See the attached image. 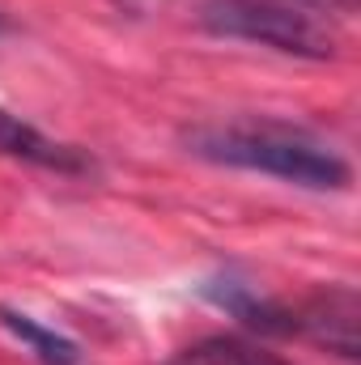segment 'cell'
<instances>
[{"mask_svg": "<svg viewBox=\"0 0 361 365\" xmlns=\"http://www.w3.org/2000/svg\"><path fill=\"white\" fill-rule=\"evenodd\" d=\"M187 153L315 191H336L349 182V162L336 149L285 123H204L187 132Z\"/></svg>", "mask_w": 361, "mask_h": 365, "instance_id": "1", "label": "cell"}, {"mask_svg": "<svg viewBox=\"0 0 361 365\" xmlns=\"http://www.w3.org/2000/svg\"><path fill=\"white\" fill-rule=\"evenodd\" d=\"M204 26L225 38H247L285 56L327 60L336 56V26L319 13H302L276 0H208Z\"/></svg>", "mask_w": 361, "mask_h": 365, "instance_id": "2", "label": "cell"}, {"mask_svg": "<svg viewBox=\"0 0 361 365\" xmlns=\"http://www.w3.org/2000/svg\"><path fill=\"white\" fill-rule=\"evenodd\" d=\"M289 323L293 331L310 336L319 349L345 357V361H357V323H361V302L353 284H327L319 293H310L298 310H289Z\"/></svg>", "mask_w": 361, "mask_h": 365, "instance_id": "3", "label": "cell"}, {"mask_svg": "<svg viewBox=\"0 0 361 365\" xmlns=\"http://www.w3.org/2000/svg\"><path fill=\"white\" fill-rule=\"evenodd\" d=\"M0 153H9L17 162H30V166H43V170H56V175H86V170H93V162L81 149L43 136L34 123L17 119L9 110H0Z\"/></svg>", "mask_w": 361, "mask_h": 365, "instance_id": "4", "label": "cell"}, {"mask_svg": "<svg viewBox=\"0 0 361 365\" xmlns=\"http://www.w3.org/2000/svg\"><path fill=\"white\" fill-rule=\"evenodd\" d=\"M171 365H289L280 353H272L264 344L247 340V336H208L187 344L183 353H175Z\"/></svg>", "mask_w": 361, "mask_h": 365, "instance_id": "5", "label": "cell"}, {"mask_svg": "<svg viewBox=\"0 0 361 365\" xmlns=\"http://www.w3.org/2000/svg\"><path fill=\"white\" fill-rule=\"evenodd\" d=\"M0 323H4V327H9V331H13L43 365H81V353H77L73 340H64L60 331H51V327H43V323H34L30 314L0 306Z\"/></svg>", "mask_w": 361, "mask_h": 365, "instance_id": "6", "label": "cell"}, {"mask_svg": "<svg viewBox=\"0 0 361 365\" xmlns=\"http://www.w3.org/2000/svg\"><path fill=\"white\" fill-rule=\"evenodd\" d=\"M276 4H289V9H302V13H319V17H345V13H353L357 0H276Z\"/></svg>", "mask_w": 361, "mask_h": 365, "instance_id": "7", "label": "cell"}, {"mask_svg": "<svg viewBox=\"0 0 361 365\" xmlns=\"http://www.w3.org/2000/svg\"><path fill=\"white\" fill-rule=\"evenodd\" d=\"M0 30H4V17H0Z\"/></svg>", "mask_w": 361, "mask_h": 365, "instance_id": "8", "label": "cell"}]
</instances>
